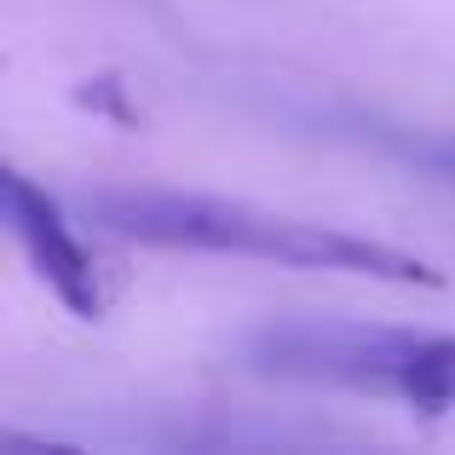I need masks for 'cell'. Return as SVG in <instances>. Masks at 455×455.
Returning <instances> with one entry per match:
<instances>
[{"mask_svg":"<svg viewBox=\"0 0 455 455\" xmlns=\"http://www.w3.org/2000/svg\"><path fill=\"white\" fill-rule=\"evenodd\" d=\"M87 220L110 236L145 248H185V254H243V259H277L300 271H346V277L375 283H415V289H444V271L403 254L375 236L340 231V225H311L289 213H266L248 202L190 196V190H92Z\"/></svg>","mask_w":455,"mask_h":455,"instance_id":"6da1fadb","label":"cell"},{"mask_svg":"<svg viewBox=\"0 0 455 455\" xmlns=\"http://www.w3.org/2000/svg\"><path fill=\"white\" fill-rule=\"evenodd\" d=\"M248 363L277 380L398 398L421 415H455V334L369 329V323H266Z\"/></svg>","mask_w":455,"mask_h":455,"instance_id":"7a4b0ae2","label":"cell"},{"mask_svg":"<svg viewBox=\"0 0 455 455\" xmlns=\"http://www.w3.org/2000/svg\"><path fill=\"white\" fill-rule=\"evenodd\" d=\"M6 225L18 236V248L29 254V266L41 271V283L76 317H87V323L104 317V289H99V271H92V254L81 248L76 225L58 213V202L35 179L6 173Z\"/></svg>","mask_w":455,"mask_h":455,"instance_id":"3957f363","label":"cell"},{"mask_svg":"<svg viewBox=\"0 0 455 455\" xmlns=\"http://www.w3.org/2000/svg\"><path fill=\"white\" fill-rule=\"evenodd\" d=\"M427 162H433L438 173H450V179H455V150H433V156H427Z\"/></svg>","mask_w":455,"mask_h":455,"instance_id":"277c9868","label":"cell"}]
</instances>
